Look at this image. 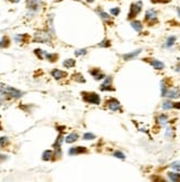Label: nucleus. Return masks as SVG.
I'll list each match as a JSON object with an SVG mask.
<instances>
[{
  "instance_id": "obj_1",
  "label": "nucleus",
  "mask_w": 180,
  "mask_h": 182,
  "mask_svg": "<svg viewBox=\"0 0 180 182\" xmlns=\"http://www.w3.org/2000/svg\"><path fill=\"white\" fill-rule=\"evenodd\" d=\"M2 93H3L5 96L8 95V96L13 97V98H20V97L23 95L22 92H20L19 90H16V88H13V87H11V86H7V85H3Z\"/></svg>"
},
{
  "instance_id": "obj_2",
  "label": "nucleus",
  "mask_w": 180,
  "mask_h": 182,
  "mask_svg": "<svg viewBox=\"0 0 180 182\" xmlns=\"http://www.w3.org/2000/svg\"><path fill=\"white\" fill-rule=\"evenodd\" d=\"M83 100L86 103L95 104V105H99L101 103V98L96 93H83Z\"/></svg>"
},
{
  "instance_id": "obj_3",
  "label": "nucleus",
  "mask_w": 180,
  "mask_h": 182,
  "mask_svg": "<svg viewBox=\"0 0 180 182\" xmlns=\"http://www.w3.org/2000/svg\"><path fill=\"white\" fill-rule=\"evenodd\" d=\"M142 7H143V2H142V1H138L137 3H133V5L130 6V10H129V12H128V19L135 18L136 16L140 12Z\"/></svg>"
},
{
  "instance_id": "obj_4",
  "label": "nucleus",
  "mask_w": 180,
  "mask_h": 182,
  "mask_svg": "<svg viewBox=\"0 0 180 182\" xmlns=\"http://www.w3.org/2000/svg\"><path fill=\"white\" fill-rule=\"evenodd\" d=\"M51 36L48 32H36L34 36V41L36 42H40V43H48L50 42Z\"/></svg>"
},
{
  "instance_id": "obj_5",
  "label": "nucleus",
  "mask_w": 180,
  "mask_h": 182,
  "mask_svg": "<svg viewBox=\"0 0 180 182\" xmlns=\"http://www.w3.org/2000/svg\"><path fill=\"white\" fill-rule=\"evenodd\" d=\"M27 6L31 12H38L41 8V0H27Z\"/></svg>"
},
{
  "instance_id": "obj_6",
  "label": "nucleus",
  "mask_w": 180,
  "mask_h": 182,
  "mask_svg": "<svg viewBox=\"0 0 180 182\" xmlns=\"http://www.w3.org/2000/svg\"><path fill=\"white\" fill-rule=\"evenodd\" d=\"M163 96H166V97H168V98H170V100H176V98L180 97V90L178 87L167 88V91H166Z\"/></svg>"
},
{
  "instance_id": "obj_7",
  "label": "nucleus",
  "mask_w": 180,
  "mask_h": 182,
  "mask_svg": "<svg viewBox=\"0 0 180 182\" xmlns=\"http://www.w3.org/2000/svg\"><path fill=\"white\" fill-rule=\"evenodd\" d=\"M101 91H114V88L112 87V76H106L104 78V82L99 87Z\"/></svg>"
},
{
  "instance_id": "obj_8",
  "label": "nucleus",
  "mask_w": 180,
  "mask_h": 182,
  "mask_svg": "<svg viewBox=\"0 0 180 182\" xmlns=\"http://www.w3.org/2000/svg\"><path fill=\"white\" fill-rule=\"evenodd\" d=\"M145 19L148 21V22H150V23H153L155 22L156 20H157V12L155 11L154 9H149L146 11V16H145Z\"/></svg>"
},
{
  "instance_id": "obj_9",
  "label": "nucleus",
  "mask_w": 180,
  "mask_h": 182,
  "mask_svg": "<svg viewBox=\"0 0 180 182\" xmlns=\"http://www.w3.org/2000/svg\"><path fill=\"white\" fill-rule=\"evenodd\" d=\"M108 107L111 110H113V111H117V110H120V104H119V102L115 98H112V100H108Z\"/></svg>"
},
{
  "instance_id": "obj_10",
  "label": "nucleus",
  "mask_w": 180,
  "mask_h": 182,
  "mask_svg": "<svg viewBox=\"0 0 180 182\" xmlns=\"http://www.w3.org/2000/svg\"><path fill=\"white\" fill-rule=\"evenodd\" d=\"M86 152V149L84 147H73L69 150V155L74 156V155H80V154H84Z\"/></svg>"
},
{
  "instance_id": "obj_11",
  "label": "nucleus",
  "mask_w": 180,
  "mask_h": 182,
  "mask_svg": "<svg viewBox=\"0 0 180 182\" xmlns=\"http://www.w3.org/2000/svg\"><path fill=\"white\" fill-rule=\"evenodd\" d=\"M90 73L92 74V76H93L95 80H97V81H99V80H104V78H105L104 73L101 72L99 69H94V70H92Z\"/></svg>"
},
{
  "instance_id": "obj_12",
  "label": "nucleus",
  "mask_w": 180,
  "mask_h": 182,
  "mask_svg": "<svg viewBox=\"0 0 180 182\" xmlns=\"http://www.w3.org/2000/svg\"><path fill=\"white\" fill-rule=\"evenodd\" d=\"M51 74H52V76H53L55 80H61V78H63V77H65L68 74L65 72H63V71H61V70H53L52 72H51Z\"/></svg>"
},
{
  "instance_id": "obj_13",
  "label": "nucleus",
  "mask_w": 180,
  "mask_h": 182,
  "mask_svg": "<svg viewBox=\"0 0 180 182\" xmlns=\"http://www.w3.org/2000/svg\"><path fill=\"white\" fill-rule=\"evenodd\" d=\"M140 52H142V50H136L134 52H130V53H127V54H124L123 55V59L125 60V61H128V60H132V59H134L136 57L137 55L140 54Z\"/></svg>"
},
{
  "instance_id": "obj_14",
  "label": "nucleus",
  "mask_w": 180,
  "mask_h": 182,
  "mask_svg": "<svg viewBox=\"0 0 180 182\" xmlns=\"http://www.w3.org/2000/svg\"><path fill=\"white\" fill-rule=\"evenodd\" d=\"M150 65L153 66L154 69H156V70H162L165 67V64L160 62V61H158V60H152L150 61Z\"/></svg>"
},
{
  "instance_id": "obj_15",
  "label": "nucleus",
  "mask_w": 180,
  "mask_h": 182,
  "mask_svg": "<svg viewBox=\"0 0 180 182\" xmlns=\"http://www.w3.org/2000/svg\"><path fill=\"white\" fill-rule=\"evenodd\" d=\"M77 138H79V135L75 134V133H72V134H70L69 136H66V138H65V142L72 144V142H74V141L77 140Z\"/></svg>"
},
{
  "instance_id": "obj_16",
  "label": "nucleus",
  "mask_w": 180,
  "mask_h": 182,
  "mask_svg": "<svg viewBox=\"0 0 180 182\" xmlns=\"http://www.w3.org/2000/svg\"><path fill=\"white\" fill-rule=\"evenodd\" d=\"M130 26H132V28L135 30L136 32H140V31L143 30V24H142V22H139V21H132Z\"/></svg>"
},
{
  "instance_id": "obj_17",
  "label": "nucleus",
  "mask_w": 180,
  "mask_h": 182,
  "mask_svg": "<svg viewBox=\"0 0 180 182\" xmlns=\"http://www.w3.org/2000/svg\"><path fill=\"white\" fill-rule=\"evenodd\" d=\"M157 121H158V124L160 125V126H165V125H167L168 124V117L166 116V115H159L158 116V118H157Z\"/></svg>"
},
{
  "instance_id": "obj_18",
  "label": "nucleus",
  "mask_w": 180,
  "mask_h": 182,
  "mask_svg": "<svg viewBox=\"0 0 180 182\" xmlns=\"http://www.w3.org/2000/svg\"><path fill=\"white\" fill-rule=\"evenodd\" d=\"M52 157H53L52 150H45L44 152H43V155H42V159H43L44 161H48V160H51Z\"/></svg>"
},
{
  "instance_id": "obj_19",
  "label": "nucleus",
  "mask_w": 180,
  "mask_h": 182,
  "mask_svg": "<svg viewBox=\"0 0 180 182\" xmlns=\"http://www.w3.org/2000/svg\"><path fill=\"white\" fill-rule=\"evenodd\" d=\"M168 178L171 181H180V174L176 172H168Z\"/></svg>"
},
{
  "instance_id": "obj_20",
  "label": "nucleus",
  "mask_w": 180,
  "mask_h": 182,
  "mask_svg": "<svg viewBox=\"0 0 180 182\" xmlns=\"http://www.w3.org/2000/svg\"><path fill=\"white\" fill-rule=\"evenodd\" d=\"M62 141H63V135L62 134H60L59 137H58V139H56V141L54 142V148L55 149H60L61 148V144H62Z\"/></svg>"
},
{
  "instance_id": "obj_21",
  "label": "nucleus",
  "mask_w": 180,
  "mask_h": 182,
  "mask_svg": "<svg viewBox=\"0 0 180 182\" xmlns=\"http://www.w3.org/2000/svg\"><path fill=\"white\" fill-rule=\"evenodd\" d=\"M175 41H176V36H169L165 43V46L166 47H171V46L175 44Z\"/></svg>"
},
{
  "instance_id": "obj_22",
  "label": "nucleus",
  "mask_w": 180,
  "mask_h": 182,
  "mask_svg": "<svg viewBox=\"0 0 180 182\" xmlns=\"http://www.w3.org/2000/svg\"><path fill=\"white\" fill-rule=\"evenodd\" d=\"M162 108L165 109V110L173 108V103L170 102V100H165V102L162 103Z\"/></svg>"
},
{
  "instance_id": "obj_23",
  "label": "nucleus",
  "mask_w": 180,
  "mask_h": 182,
  "mask_svg": "<svg viewBox=\"0 0 180 182\" xmlns=\"http://www.w3.org/2000/svg\"><path fill=\"white\" fill-rule=\"evenodd\" d=\"M63 65L66 67V69H70V67H73L75 65V61L72 60V59H68L63 62Z\"/></svg>"
},
{
  "instance_id": "obj_24",
  "label": "nucleus",
  "mask_w": 180,
  "mask_h": 182,
  "mask_svg": "<svg viewBox=\"0 0 180 182\" xmlns=\"http://www.w3.org/2000/svg\"><path fill=\"white\" fill-rule=\"evenodd\" d=\"M45 57L49 59V61H51V62H55V60L58 59V55L51 54V53H45Z\"/></svg>"
},
{
  "instance_id": "obj_25",
  "label": "nucleus",
  "mask_w": 180,
  "mask_h": 182,
  "mask_svg": "<svg viewBox=\"0 0 180 182\" xmlns=\"http://www.w3.org/2000/svg\"><path fill=\"white\" fill-rule=\"evenodd\" d=\"M83 138L85 140H93V139H95V135L92 134V133H86V134H84Z\"/></svg>"
},
{
  "instance_id": "obj_26",
  "label": "nucleus",
  "mask_w": 180,
  "mask_h": 182,
  "mask_svg": "<svg viewBox=\"0 0 180 182\" xmlns=\"http://www.w3.org/2000/svg\"><path fill=\"white\" fill-rule=\"evenodd\" d=\"M34 53H36V54L38 55V56H39L40 59H42L43 56H45V53H46V52H44L43 50H40V49H36V50H34Z\"/></svg>"
},
{
  "instance_id": "obj_27",
  "label": "nucleus",
  "mask_w": 180,
  "mask_h": 182,
  "mask_svg": "<svg viewBox=\"0 0 180 182\" xmlns=\"http://www.w3.org/2000/svg\"><path fill=\"white\" fill-rule=\"evenodd\" d=\"M8 38H3L1 41H0V47H6V46H8Z\"/></svg>"
},
{
  "instance_id": "obj_28",
  "label": "nucleus",
  "mask_w": 180,
  "mask_h": 182,
  "mask_svg": "<svg viewBox=\"0 0 180 182\" xmlns=\"http://www.w3.org/2000/svg\"><path fill=\"white\" fill-rule=\"evenodd\" d=\"M170 167L173 169V170H176V171L180 172V162H173V164H171Z\"/></svg>"
},
{
  "instance_id": "obj_29",
  "label": "nucleus",
  "mask_w": 180,
  "mask_h": 182,
  "mask_svg": "<svg viewBox=\"0 0 180 182\" xmlns=\"http://www.w3.org/2000/svg\"><path fill=\"white\" fill-rule=\"evenodd\" d=\"M173 136V130H172V128H167V130H166V137L167 138H172Z\"/></svg>"
},
{
  "instance_id": "obj_30",
  "label": "nucleus",
  "mask_w": 180,
  "mask_h": 182,
  "mask_svg": "<svg viewBox=\"0 0 180 182\" xmlns=\"http://www.w3.org/2000/svg\"><path fill=\"white\" fill-rule=\"evenodd\" d=\"M114 157H116L118 159H122V160H124L125 159V155L123 154V152H120V151H116V152H114Z\"/></svg>"
},
{
  "instance_id": "obj_31",
  "label": "nucleus",
  "mask_w": 180,
  "mask_h": 182,
  "mask_svg": "<svg viewBox=\"0 0 180 182\" xmlns=\"http://www.w3.org/2000/svg\"><path fill=\"white\" fill-rule=\"evenodd\" d=\"M8 144V138L7 137H1L0 138V147H3Z\"/></svg>"
},
{
  "instance_id": "obj_32",
  "label": "nucleus",
  "mask_w": 180,
  "mask_h": 182,
  "mask_svg": "<svg viewBox=\"0 0 180 182\" xmlns=\"http://www.w3.org/2000/svg\"><path fill=\"white\" fill-rule=\"evenodd\" d=\"M120 12V9L116 7V8H113V9H111V15L112 16H118V13Z\"/></svg>"
},
{
  "instance_id": "obj_33",
  "label": "nucleus",
  "mask_w": 180,
  "mask_h": 182,
  "mask_svg": "<svg viewBox=\"0 0 180 182\" xmlns=\"http://www.w3.org/2000/svg\"><path fill=\"white\" fill-rule=\"evenodd\" d=\"M99 16H101V18L103 19V20H105V21H107L111 19V17L108 16L107 13H105V12H99Z\"/></svg>"
},
{
  "instance_id": "obj_34",
  "label": "nucleus",
  "mask_w": 180,
  "mask_h": 182,
  "mask_svg": "<svg viewBox=\"0 0 180 182\" xmlns=\"http://www.w3.org/2000/svg\"><path fill=\"white\" fill-rule=\"evenodd\" d=\"M111 46V43H109V41L108 40H104V41H102V43H99V46H103V47H107V46Z\"/></svg>"
},
{
  "instance_id": "obj_35",
  "label": "nucleus",
  "mask_w": 180,
  "mask_h": 182,
  "mask_svg": "<svg viewBox=\"0 0 180 182\" xmlns=\"http://www.w3.org/2000/svg\"><path fill=\"white\" fill-rule=\"evenodd\" d=\"M84 54H86V50H85V49H81V50L75 51V55H76V56H80V55H84Z\"/></svg>"
},
{
  "instance_id": "obj_36",
  "label": "nucleus",
  "mask_w": 180,
  "mask_h": 182,
  "mask_svg": "<svg viewBox=\"0 0 180 182\" xmlns=\"http://www.w3.org/2000/svg\"><path fill=\"white\" fill-rule=\"evenodd\" d=\"M81 77H82L81 74H77V75H75V80H76V81H79V82H81V83H84V82H85V80H84V78H81Z\"/></svg>"
},
{
  "instance_id": "obj_37",
  "label": "nucleus",
  "mask_w": 180,
  "mask_h": 182,
  "mask_svg": "<svg viewBox=\"0 0 180 182\" xmlns=\"http://www.w3.org/2000/svg\"><path fill=\"white\" fill-rule=\"evenodd\" d=\"M23 38H24L23 36H15V40H16L18 43H20V42H22Z\"/></svg>"
},
{
  "instance_id": "obj_38",
  "label": "nucleus",
  "mask_w": 180,
  "mask_h": 182,
  "mask_svg": "<svg viewBox=\"0 0 180 182\" xmlns=\"http://www.w3.org/2000/svg\"><path fill=\"white\" fill-rule=\"evenodd\" d=\"M173 107H175V108H180V103H177V104H173Z\"/></svg>"
},
{
  "instance_id": "obj_39",
  "label": "nucleus",
  "mask_w": 180,
  "mask_h": 182,
  "mask_svg": "<svg viewBox=\"0 0 180 182\" xmlns=\"http://www.w3.org/2000/svg\"><path fill=\"white\" fill-rule=\"evenodd\" d=\"M10 1H12V2H19L20 0H10Z\"/></svg>"
},
{
  "instance_id": "obj_40",
  "label": "nucleus",
  "mask_w": 180,
  "mask_h": 182,
  "mask_svg": "<svg viewBox=\"0 0 180 182\" xmlns=\"http://www.w3.org/2000/svg\"><path fill=\"white\" fill-rule=\"evenodd\" d=\"M178 15H179V17H180V8L178 9Z\"/></svg>"
},
{
  "instance_id": "obj_41",
  "label": "nucleus",
  "mask_w": 180,
  "mask_h": 182,
  "mask_svg": "<svg viewBox=\"0 0 180 182\" xmlns=\"http://www.w3.org/2000/svg\"><path fill=\"white\" fill-rule=\"evenodd\" d=\"M0 102H1V100H0Z\"/></svg>"
}]
</instances>
